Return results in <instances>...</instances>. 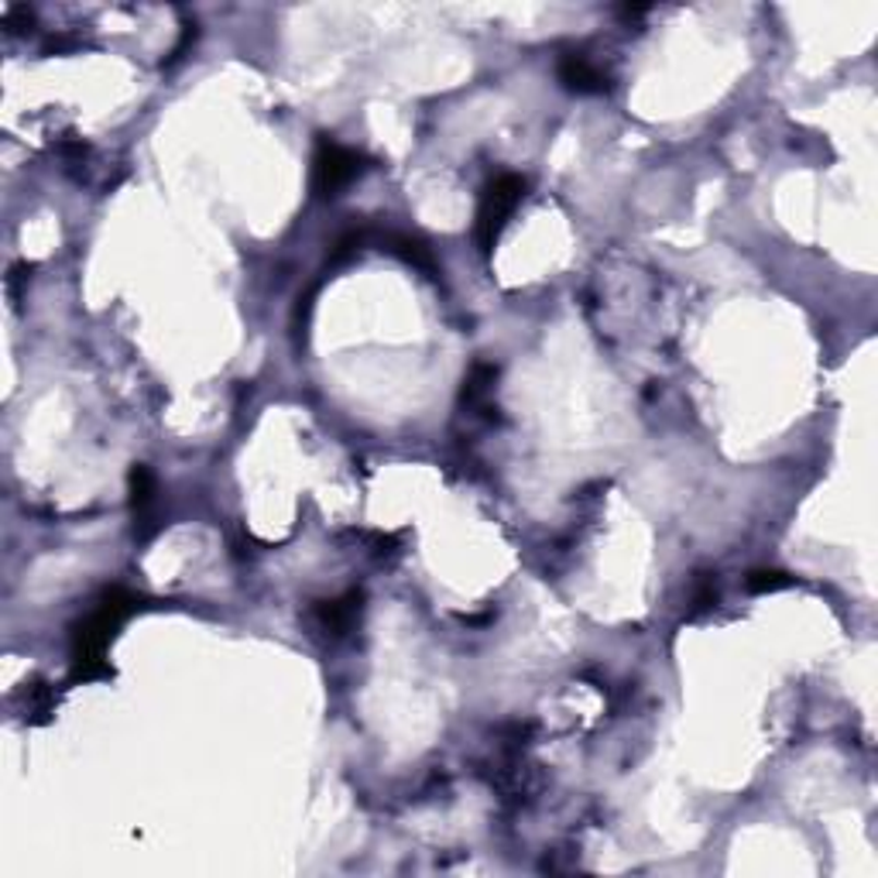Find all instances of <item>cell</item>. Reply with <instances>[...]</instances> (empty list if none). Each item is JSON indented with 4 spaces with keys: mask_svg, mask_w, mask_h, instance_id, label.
I'll return each mask as SVG.
<instances>
[{
    "mask_svg": "<svg viewBox=\"0 0 878 878\" xmlns=\"http://www.w3.org/2000/svg\"><path fill=\"white\" fill-rule=\"evenodd\" d=\"M391 247H395V254L399 258H405L408 265H415L419 271H426L429 279H436V271H439V265H436V258H432V251L423 244V241H415V237H391Z\"/></svg>",
    "mask_w": 878,
    "mask_h": 878,
    "instance_id": "obj_7",
    "label": "cell"
},
{
    "mask_svg": "<svg viewBox=\"0 0 878 878\" xmlns=\"http://www.w3.org/2000/svg\"><path fill=\"white\" fill-rule=\"evenodd\" d=\"M142 608V597L124 590V587H110L97 611L83 618L73 629V680H97L110 676L107 666V649L118 629L124 625V618H131Z\"/></svg>",
    "mask_w": 878,
    "mask_h": 878,
    "instance_id": "obj_1",
    "label": "cell"
},
{
    "mask_svg": "<svg viewBox=\"0 0 878 878\" xmlns=\"http://www.w3.org/2000/svg\"><path fill=\"white\" fill-rule=\"evenodd\" d=\"M361 172H364V155L333 142V137H322L313 155V193L322 199H333L351 186Z\"/></svg>",
    "mask_w": 878,
    "mask_h": 878,
    "instance_id": "obj_3",
    "label": "cell"
},
{
    "mask_svg": "<svg viewBox=\"0 0 878 878\" xmlns=\"http://www.w3.org/2000/svg\"><path fill=\"white\" fill-rule=\"evenodd\" d=\"M155 495H158L155 474L145 464H134L131 467V508H134V519H142V522L151 519Z\"/></svg>",
    "mask_w": 878,
    "mask_h": 878,
    "instance_id": "obj_6",
    "label": "cell"
},
{
    "mask_svg": "<svg viewBox=\"0 0 878 878\" xmlns=\"http://www.w3.org/2000/svg\"><path fill=\"white\" fill-rule=\"evenodd\" d=\"M357 614H361V594H346L343 600H319L316 625L337 638V635H346L354 629Z\"/></svg>",
    "mask_w": 878,
    "mask_h": 878,
    "instance_id": "obj_5",
    "label": "cell"
},
{
    "mask_svg": "<svg viewBox=\"0 0 878 878\" xmlns=\"http://www.w3.org/2000/svg\"><path fill=\"white\" fill-rule=\"evenodd\" d=\"M560 83L573 94H605L608 89V73L597 62H590L584 52H566L557 65Z\"/></svg>",
    "mask_w": 878,
    "mask_h": 878,
    "instance_id": "obj_4",
    "label": "cell"
},
{
    "mask_svg": "<svg viewBox=\"0 0 878 878\" xmlns=\"http://www.w3.org/2000/svg\"><path fill=\"white\" fill-rule=\"evenodd\" d=\"M790 584H793V576L782 573V570H755V573H748V590L752 594H772V590H782Z\"/></svg>",
    "mask_w": 878,
    "mask_h": 878,
    "instance_id": "obj_8",
    "label": "cell"
},
{
    "mask_svg": "<svg viewBox=\"0 0 878 878\" xmlns=\"http://www.w3.org/2000/svg\"><path fill=\"white\" fill-rule=\"evenodd\" d=\"M522 196H525V179L512 175V172H504V175L491 179L488 186H484L480 203H477V223H474L480 251H491L498 244L501 230H504L508 220H512V214L519 210Z\"/></svg>",
    "mask_w": 878,
    "mask_h": 878,
    "instance_id": "obj_2",
    "label": "cell"
}]
</instances>
